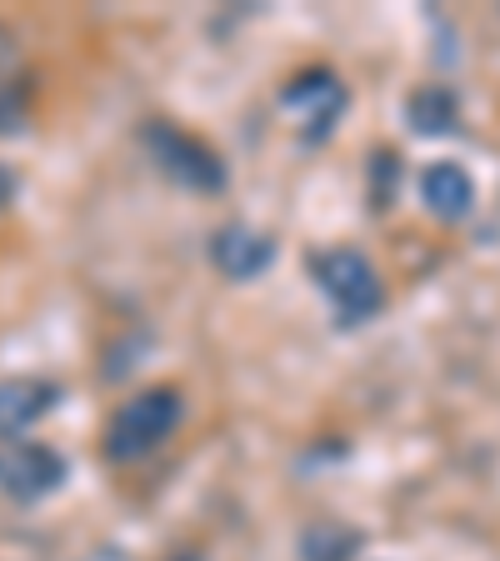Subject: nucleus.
<instances>
[{
    "mask_svg": "<svg viewBox=\"0 0 500 561\" xmlns=\"http://www.w3.org/2000/svg\"><path fill=\"white\" fill-rule=\"evenodd\" d=\"M181 416H186V397H181L175 386H146V391H136L130 401H120L111 426H105V442H101L105 461L130 467L140 456H151L155 446L171 442Z\"/></svg>",
    "mask_w": 500,
    "mask_h": 561,
    "instance_id": "obj_1",
    "label": "nucleus"
},
{
    "mask_svg": "<svg viewBox=\"0 0 500 561\" xmlns=\"http://www.w3.org/2000/svg\"><path fill=\"white\" fill-rule=\"evenodd\" d=\"M140 146L161 165L165 181L196 191V196H221V191L231 186L225 156L216 151V146H206L196 130L171 126V121H146V126H140Z\"/></svg>",
    "mask_w": 500,
    "mask_h": 561,
    "instance_id": "obj_2",
    "label": "nucleus"
},
{
    "mask_svg": "<svg viewBox=\"0 0 500 561\" xmlns=\"http://www.w3.org/2000/svg\"><path fill=\"white\" fill-rule=\"evenodd\" d=\"M311 280L321 286V296L336 311V327H365L375 311L385 306V286L375 276V266L356 251V245H326L311 256Z\"/></svg>",
    "mask_w": 500,
    "mask_h": 561,
    "instance_id": "obj_3",
    "label": "nucleus"
},
{
    "mask_svg": "<svg viewBox=\"0 0 500 561\" xmlns=\"http://www.w3.org/2000/svg\"><path fill=\"white\" fill-rule=\"evenodd\" d=\"M70 477L66 456L46 442H0V491L11 502H46L50 491H60Z\"/></svg>",
    "mask_w": 500,
    "mask_h": 561,
    "instance_id": "obj_4",
    "label": "nucleus"
},
{
    "mask_svg": "<svg viewBox=\"0 0 500 561\" xmlns=\"http://www.w3.org/2000/svg\"><path fill=\"white\" fill-rule=\"evenodd\" d=\"M280 105H286V111H301L305 140L321 146V140L336 130V121L346 116L350 91H346V81H340L336 70L311 66V70H301V76H291V85L280 91Z\"/></svg>",
    "mask_w": 500,
    "mask_h": 561,
    "instance_id": "obj_5",
    "label": "nucleus"
},
{
    "mask_svg": "<svg viewBox=\"0 0 500 561\" xmlns=\"http://www.w3.org/2000/svg\"><path fill=\"white\" fill-rule=\"evenodd\" d=\"M60 407V386L46 376H5L0 381V442H21L35 421Z\"/></svg>",
    "mask_w": 500,
    "mask_h": 561,
    "instance_id": "obj_6",
    "label": "nucleus"
},
{
    "mask_svg": "<svg viewBox=\"0 0 500 561\" xmlns=\"http://www.w3.org/2000/svg\"><path fill=\"white\" fill-rule=\"evenodd\" d=\"M210 261H216V271L225 280H251L260 271H270L276 241L266 231H256V226H221L210 236Z\"/></svg>",
    "mask_w": 500,
    "mask_h": 561,
    "instance_id": "obj_7",
    "label": "nucleus"
},
{
    "mask_svg": "<svg viewBox=\"0 0 500 561\" xmlns=\"http://www.w3.org/2000/svg\"><path fill=\"white\" fill-rule=\"evenodd\" d=\"M420 196H426L435 221H466L476 210V175L461 161H431L420 175Z\"/></svg>",
    "mask_w": 500,
    "mask_h": 561,
    "instance_id": "obj_8",
    "label": "nucleus"
},
{
    "mask_svg": "<svg viewBox=\"0 0 500 561\" xmlns=\"http://www.w3.org/2000/svg\"><path fill=\"white\" fill-rule=\"evenodd\" d=\"M406 126L416 136H451L461 126V101L451 85H420L406 101Z\"/></svg>",
    "mask_w": 500,
    "mask_h": 561,
    "instance_id": "obj_9",
    "label": "nucleus"
},
{
    "mask_svg": "<svg viewBox=\"0 0 500 561\" xmlns=\"http://www.w3.org/2000/svg\"><path fill=\"white\" fill-rule=\"evenodd\" d=\"M365 537L346 522H315L301 531V561H356Z\"/></svg>",
    "mask_w": 500,
    "mask_h": 561,
    "instance_id": "obj_10",
    "label": "nucleus"
},
{
    "mask_svg": "<svg viewBox=\"0 0 500 561\" xmlns=\"http://www.w3.org/2000/svg\"><path fill=\"white\" fill-rule=\"evenodd\" d=\"M371 181H375V210H391V201H396V151H375L371 156Z\"/></svg>",
    "mask_w": 500,
    "mask_h": 561,
    "instance_id": "obj_11",
    "label": "nucleus"
},
{
    "mask_svg": "<svg viewBox=\"0 0 500 561\" xmlns=\"http://www.w3.org/2000/svg\"><path fill=\"white\" fill-rule=\"evenodd\" d=\"M15 60H21V41H15L11 25L0 21V76H5V70H15Z\"/></svg>",
    "mask_w": 500,
    "mask_h": 561,
    "instance_id": "obj_12",
    "label": "nucleus"
},
{
    "mask_svg": "<svg viewBox=\"0 0 500 561\" xmlns=\"http://www.w3.org/2000/svg\"><path fill=\"white\" fill-rule=\"evenodd\" d=\"M11 196H15V175L5 171V165H0V210L11 206Z\"/></svg>",
    "mask_w": 500,
    "mask_h": 561,
    "instance_id": "obj_13",
    "label": "nucleus"
},
{
    "mask_svg": "<svg viewBox=\"0 0 500 561\" xmlns=\"http://www.w3.org/2000/svg\"><path fill=\"white\" fill-rule=\"evenodd\" d=\"M85 561H136L130 551H120V547H101V551H91Z\"/></svg>",
    "mask_w": 500,
    "mask_h": 561,
    "instance_id": "obj_14",
    "label": "nucleus"
}]
</instances>
